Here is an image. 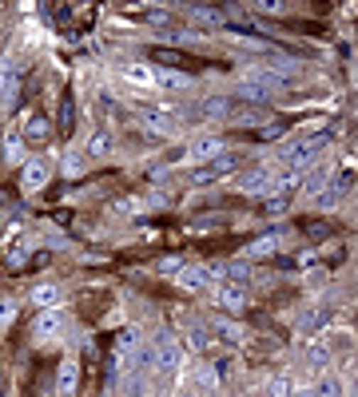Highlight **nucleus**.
<instances>
[{
    "mask_svg": "<svg viewBox=\"0 0 358 397\" xmlns=\"http://www.w3.org/2000/svg\"><path fill=\"white\" fill-rule=\"evenodd\" d=\"M64 326H68V322H64L60 310H40V318L32 322V337H36L40 346H44V342H56V337L64 334Z\"/></svg>",
    "mask_w": 358,
    "mask_h": 397,
    "instance_id": "nucleus-1",
    "label": "nucleus"
},
{
    "mask_svg": "<svg viewBox=\"0 0 358 397\" xmlns=\"http://www.w3.org/2000/svg\"><path fill=\"white\" fill-rule=\"evenodd\" d=\"M278 91V79L275 76H247L243 84L235 88L239 99H255V104H263V99H271Z\"/></svg>",
    "mask_w": 358,
    "mask_h": 397,
    "instance_id": "nucleus-2",
    "label": "nucleus"
},
{
    "mask_svg": "<svg viewBox=\"0 0 358 397\" xmlns=\"http://www.w3.org/2000/svg\"><path fill=\"white\" fill-rule=\"evenodd\" d=\"M80 389V362L68 357V362H60V374H56V393L60 397H76Z\"/></svg>",
    "mask_w": 358,
    "mask_h": 397,
    "instance_id": "nucleus-3",
    "label": "nucleus"
},
{
    "mask_svg": "<svg viewBox=\"0 0 358 397\" xmlns=\"http://www.w3.org/2000/svg\"><path fill=\"white\" fill-rule=\"evenodd\" d=\"M215 302L227 310V314H243V310H247V290L235 286V282H227V286L215 290Z\"/></svg>",
    "mask_w": 358,
    "mask_h": 397,
    "instance_id": "nucleus-4",
    "label": "nucleus"
},
{
    "mask_svg": "<svg viewBox=\"0 0 358 397\" xmlns=\"http://www.w3.org/2000/svg\"><path fill=\"white\" fill-rule=\"evenodd\" d=\"M179 286L191 290V294H203L211 286V270L207 267H183L179 270Z\"/></svg>",
    "mask_w": 358,
    "mask_h": 397,
    "instance_id": "nucleus-5",
    "label": "nucleus"
},
{
    "mask_svg": "<svg viewBox=\"0 0 358 397\" xmlns=\"http://www.w3.org/2000/svg\"><path fill=\"white\" fill-rule=\"evenodd\" d=\"M139 119H143V128L156 131V135H171V131H175V119H171L163 108H143Z\"/></svg>",
    "mask_w": 358,
    "mask_h": 397,
    "instance_id": "nucleus-6",
    "label": "nucleus"
},
{
    "mask_svg": "<svg viewBox=\"0 0 358 397\" xmlns=\"http://www.w3.org/2000/svg\"><path fill=\"white\" fill-rule=\"evenodd\" d=\"M179 369V350L171 346L168 337H159V346H156V374L159 377H168Z\"/></svg>",
    "mask_w": 358,
    "mask_h": 397,
    "instance_id": "nucleus-7",
    "label": "nucleus"
},
{
    "mask_svg": "<svg viewBox=\"0 0 358 397\" xmlns=\"http://www.w3.org/2000/svg\"><path fill=\"white\" fill-rule=\"evenodd\" d=\"M20 183H24V191H40L44 187V183H48V163H44V159H32L28 167H24V179H20Z\"/></svg>",
    "mask_w": 358,
    "mask_h": 397,
    "instance_id": "nucleus-8",
    "label": "nucleus"
},
{
    "mask_svg": "<svg viewBox=\"0 0 358 397\" xmlns=\"http://www.w3.org/2000/svg\"><path fill=\"white\" fill-rule=\"evenodd\" d=\"M124 79H128L131 88H156L159 84L156 72H151L148 64H128V68H124Z\"/></svg>",
    "mask_w": 358,
    "mask_h": 397,
    "instance_id": "nucleus-9",
    "label": "nucleus"
},
{
    "mask_svg": "<svg viewBox=\"0 0 358 397\" xmlns=\"http://www.w3.org/2000/svg\"><path fill=\"white\" fill-rule=\"evenodd\" d=\"M32 306H36V310H56L60 306V286H52V282H40V286L32 290Z\"/></svg>",
    "mask_w": 358,
    "mask_h": 397,
    "instance_id": "nucleus-10",
    "label": "nucleus"
},
{
    "mask_svg": "<svg viewBox=\"0 0 358 397\" xmlns=\"http://www.w3.org/2000/svg\"><path fill=\"white\" fill-rule=\"evenodd\" d=\"M219 151H223V143H219V139H195V143H191V163H207V159H215Z\"/></svg>",
    "mask_w": 358,
    "mask_h": 397,
    "instance_id": "nucleus-11",
    "label": "nucleus"
},
{
    "mask_svg": "<svg viewBox=\"0 0 358 397\" xmlns=\"http://www.w3.org/2000/svg\"><path fill=\"white\" fill-rule=\"evenodd\" d=\"M307 397H342V381L338 377H322L315 389H307Z\"/></svg>",
    "mask_w": 358,
    "mask_h": 397,
    "instance_id": "nucleus-12",
    "label": "nucleus"
},
{
    "mask_svg": "<svg viewBox=\"0 0 358 397\" xmlns=\"http://www.w3.org/2000/svg\"><path fill=\"white\" fill-rule=\"evenodd\" d=\"M108 151H112V135H108V131H96V135L88 139V155L92 159H104Z\"/></svg>",
    "mask_w": 358,
    "mask_h": 397,
    "instance_id": "nucleus-13",
    "label": "nucleus"
},
{
    "mask_svg": "<svg viewBox=\"0 0 358 397\" xmlns=\"http://www.w3.org/2000/svg\"><path fill=\"white\" fill-rule=\"evenodd\" d=\"M28 139H48V116H40V111H32L28 116Z\"/></svg>",
    "mask_w": 358,
    "mask_h": 397,
    "instance_id": "nucleus-14",
    "label": "nucleus"
},
{
    "mask_svg": "<svg viewBox=\"0 0 358 397\" xmlns=\"http://www.w3.org/2000/svg\"><path fill=\"white\" fill-rule=\"evenodd\" d=\"M4 159H9V163L24 159V135H4Z\"/></svg>",
    "mask_w": 358,
    "mask_h": 397,
    "instance_id": "nucleus-15",
    "label": "nucleus"
},
{
    "mask_svg": "<svg viewBox=\"0 0 358 397\" xmlns=\"http://www.w3.org/2000/svg\"><path fill=\"white\" fill-rule=\"evenodd\" d=\"M239 187H243V191H263V187H271V175H267V171H251Z\"/></svg>",
    "mask_w": 358,
    "mask_h": 397,
    "instance_id": "nucleus-16",
    "label": "nucleus"
},
{
    "mask_svg": "<svg viewBox=\"0 0 358 397\" xmlns=\"http://www.w3.org/2000/svg\"><path fill=\"white\" fill-rule=\"evenodd\" d=\"M12 322H16V302L0 298V330H12Z\"/></svg>",
    "mask_w": 358,
    "mask_h": 397,
    "instance_id": "nucleus-17",
    "label": "nucleus"
},
{
    "mask_svg": "<svg viewBox=\"0 0 358 397\" xmlns=\"http://www.w3.org/2000/svg\"><path fill=\"white\" fill-rule=\"evenodd\" d=\"M267 397H291V377H271V381H267Z\"/></svg>",
    "mask_w": 358,
    "mask_h": 397,
    "instance_id": "nucleus-18",
    "label": "nucleus"
},
{
    "mask_svg": "<svg viewBox=\"0 0 358 397\" xmlns=\"http://www.w3.org/2000/svg\"><path fill=\"white\" fill-rule=\"evenodd\" d=\"M203 116H211V119L227 116V99H207V104H203Z\"/></svg>",
    "mask_w": 358,
    "mask_h": 397,
    "instance_id": "nucleus-19",
    "label": "nucleus"
},
{
    "mask_svg": "<svg viewBox=\"0 0 358 397\" xmlns=\"http://www.w3.org/2000/svg\"><path fill=\"white\" fill-rule=\"evenodd\" d=\"M318 318H322V310H307V314H303V318H298V330H303V334H307V330H315L318 326Z\"/></svg>",
    "mask_w": 358,
    "mask_h": 397,
    "instance_id": "nucleus-20",
    "label": "nucleus"
},
{
    "mask_svg": "<svg viewBox=\"0 0 358 397\" xmlns=\"http://www.w3.org/2000/svg\"><path fill=\"white\" fill-rule=\"evenodd\" d=\"M207 342H211V337L203 334V330H191V346H195V350H207Z\"/></svg>",
    "mask_w": 358,
    "mask_h": 397,
    "instance_id": "nucleus-21",
    "label": "nucleus"
},
{
    "mask_svg": "<svg viewBox=\"0 0 358 397\" xmlns=\"http://www.w3.org/2000/svg\"><path fill=\"white\" fill-rule=\"evenodd\" d=\"M219 334L227 337V342H235V337H239V330H235V326H227V322H223V326H219Z\"/></svg>",
    "mask_w": 358,
    "mask_h": 397,
    "instance_id": "nucleus-22",
    "label": "nucleus"
},
{
    "mask_svg": "<svg viewBox=\"0 0 358 397\" xmlns=\"http://www.w3.org/2000/svg\"><path fill=\"white\" fill-rule=\"evenodd\" d=\"M4 84H9V76H4V72H0V91H4Z\"/></svg>",
    "mask_w": 358,
    "mask_h": 397,
    "instance_id": "nucleus-23",
    "label": "nucleus"
},
{
    "mask_svg": "<svg viewBox=\"0 0 358 397\" xmlns=\"http://www.w3.org/2000/svg\"><path fill=\"white\" fill-rule=\"evenodd\" d=\"M175 397H191V393H175Z\"/></svg>",
    "mask_w": 358,
    "mask_h": 397,
    "instance_id": "nucleus-24",
    "label": "nucleus"
}]
</instances>
